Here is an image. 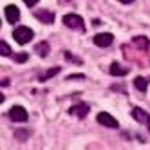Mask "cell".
<instances>
[{
    "mask_svg": "<svg viewBox=\"0 0 150 150\" xmlns=\"http://www.w3.org/2000/svg\"><path fill=\"white\" fill-rule=\"evenodd\" d=\"M33 36H35L33 29H31V27H27V25H20V27H16V29L13 31V38L18 42L20 45H25V44H29V42L33 40Z\"/></svg>",
    "mask_w": 150,
    "mask_h": 150,
    "instance_id": "6da1fadb",
    "label": "cell"
},
{
    "mask_svg": "<svg viewBox=\"0 0 150 150\" xmlns=\"http://www.w3.org/2000/svg\"><path fill=\"white\" fill-rule=\"evenodd\" d=\"M63 24H65L69 29H76V31H85V22L83 18L76 13H69L63 16Z\"/></svg>",
    "mask_w": 150,
    "mask_h": 150,
    "instance_id": "7a4b0ae2",
    "label": "cell"
},
{
    "mask_svg": "<svg viewBox=\"0 0 150 150\" xmlns=\"http://www.w3.org/2000/svg\"><path fill=\"white\" fill-rule=\"evenodd\" d=\"M7 116H9V120L15 121V123H25L27 117H29L27 110L24 109L22 105H15V107H11V109H9V112H7Z\"/></svg>",
    "mask_w": 150,
    "mask_h": 150,
    "instance_id": "3957f363",
    "label": "cell"
},
{
    "mask_svg": "<svg viewBox=\"0 0 150 150\" xmlns=\"http://www.w3.org/2000/svg\"><path fill=\"white\" fill-rule=\"evenodd\" d=\"M96 121H98L100 125H103V127H107V128H117L120 127L117 120L114 116H110L109 112H100L98 116H96Z\"/></svg>",
    "mask_w": 150,
    "mask_h": 150,
    "instance_id": "277c9868",
    "label": "cell"
},
{
    "mask_svg": "<svg viewBox=\"0 0 150 150\" xmlns=\"http://www.w3.org/2000/svg\"><path fill=\"white\" fill-rule=\"evenodd\" d=\"M130 114H132V117H134L137 123H141V125H145L146 128H150V114H148L146 110H143L141 107H134Z\"/></svg>",
    "mask_w": 150,
    "mask_h": 150,
    "instance_id": "5b68a950",
    "label": "cell"
},
{
    "mask_svg": "<svg viewBox=\"0 0 150 150\" xmlns=\"http://www.w3.org/2000/svg\"><path fill=\"white\" fill-rule=\"evenodd\" d=\"M92 42H94V45H98V47H109L114 42V35H110V33H98V35H94Z\"/></svg>",
    "mask_w": 150,
    "mask_h": 150,
    "instance_id": "8992f818",
    "label": "cell"
},
{
    "mask_svg": "<svg viewBox=\"0 0 150 150\" xmlns=\"http://www.w3.org/2000/svg\"><path fill=\"white\" fill-rule=\"evenodd\" d=\"M4 15H6V20H7L9 24H16L18 20H20V9L16 6H13V4H9L4 9Z\"/></svg>",
    "mask_w": 150,
    "mask_h": 150,
    "instance_id": "52a82bcc",
    "label": "cell"
},
{
    "mask_svg": "<svg viewBox=\"0 0 150 150\" xmlns=\"http://www.w3.org/2000/svg\"><path fill=\"white\" fill-rule=\"evenodd\" d=\"M89 110H91V107L87 103H76V105H72L71 109H69V114L80 117V120H83V117L89 114Z\"/></svg>",
    "mask_w": 150,
    "mask_h": 150,
    "instance_id": "ba28073f",
    "label": "cell"
},
{
    "mask_svg": "<svg viewBox=\"0 0 150 150\" xmlns=\"http://www.w3.org/2000/svg\"><path fill=\"white\" fill-rule=\"evenodd\" d=\"M35 18L40 20L42 24H52V22H54V13L47 11V9H40V11L35 13Z\"/></svg>",
    "mask_w": 150,
    "mask_h": 150,
    "instance_id": "9c48e42d",
    "label": "cell"
},
{
    "mask_svg": "<svg viewBox=\"0 0 150 150\" xmlns=\"http://www.w3.org/2000/svg\"><path fill=\"white\" fill-rule=\"evenodd\" d=\"M132 44H134L139 51L146 52V51H148V47H150V40H148L146 36H134V38H132Z\"/></svg>",
    "mask_w": 150,
    "mask_h": 150,
    "instance_id": "30bf717a",
    "label": "cell"
},
{
    "mask_svg": "<svg viewBox=\"0 0 150 150\" xmlns=\"http://www.w3.org/2000/svg\"><path fill=\"white\" fill-rule=\"evenodd\" d=\"M109 72L112 74V76H125V74H128V69H127V67H123L121 63H117V62H112V63H110Z\"/></svg>",
    "mask_w": 150,
    "mask_h": 150,
    "instance_id": "8fae6325",
    "label": "cell"
},
{
    "mask_svg": "<svg viewBox=\"0 0 150 150\" xmlns=\"http://www.w3.org/2000/svg\"><path fill=\"white\" fill-rule=\"evenodd\" d=\"M35 51H36L38 56L45 58V56L49 54V44H47V42H38V44L35 45Z\"/></svg>",
    "mask_w": 150,
    "mask_h": 150,
    "instance_id": "7c38bea8",
    "label": "cell"
},
{
    "mask_svg": "<svg viewBox=\"0 0 150 150\" xmlns=\"http://www.w3.org/2000/svg\"><path fill=\"white\" fill-rule=\"evenodd\" d=\"M134 87H136L139 92H145V91L148 89V80H146V78H143V76L134 78Z\"/></svg>",
    "mask_w": 150,
    "mask_h": 150,
    "instance_id": "4fadbf2b",
    "label": "cell"
},
{
    "mask_svg": "<svg viewBox=\"0 0 150 150\" xmlns=\"http://www.w3.org/2000/svg\"><path fill=\"white\" fill-rule=\"evenodd\" d=\"M58 72H60V67H52V69H49L45 74H42L38 80H40V81H47V80H51V78L54 76V74H58Z\"/></svg>",
    "mask_w": 150,
    "mask_h": 150,
    "instance_id": "5bb4252c",
    "label": "cell"
},
{
    "mask_svg": "<svg viewBox=\"0 0 150 150\" xmlns=\"http://www.w3.org/2000/svg\"><path fill=\"white\" fill-rule=\"evenodd\" d=\"M0 54L2 56H11V47L7 45V42H0Z\"/></svg>",
    "mask_w": 150,
    "mask_h": 150,
    "instance_id": "9a60e30c",
    "label": "cell"
},
{
    "mask_svg": "<svg viewBox=\"0 0 150 150\" xmlns=\"http://www.w3.org/2000/svg\"><path fill=\"white\" fill-rule=\"evenodd\" d=\"M15 136H16V139H20V141H25L29 137V130H16Z\"/></svg>",
    "mask_w": 150,
    "mask_h": 150,
    "instance_id": "2e32d148",
    "label": "cell"
},
{
    "mask_svg": "<svg viewBox=\"0 0 150 150\" xmlns=\"http://www.w3.org/2000/svg\"><path fill=\"white\" fill-rule=\"evenodd\" d=\"M27 54H25V52H20V54H15V62L16 63H24V62H27Z\"/></svg>",
    "mask_w": 150,
    "mask_h": 150,
    "instance_id": "e0dca14e",
    "label": "cell"
},
{
    "mask_svg": "<svg viewBox=\"0 0 150 150\" xmlns=\"http://www.w3.org/2000/svg\"><path fill=\"white\" fill-rule=\"evenodd\" d=\"M65 56H67L71 62H74V63H78V65H81V60H80V58H76V56H72L71 52H65Z\"/></svg>",
    "mask_w": 150,
    "mask_h": 150,
    "instance_id": "ac0fdd59",
    "label": "cell"
},
{
    "mask_svg": "<svg viewBox=\"0 0 150 150\" xmlns=\"http://www.w3.org/2000/svg\"><path fill=\"white\" fill-rule=\"evenodd\" d=\"M24 2H25V6H29V7H33V6H36V4L40 2V0H24Z\"/></svg>",
    "mask_w": 150,
    "mask_h": 150,
    "instance_id": "d6986e66",
    "label": "cell"
},
{
    "mask_svg": "<svg viewBox=\"0 0 150 150\" xmlns=\"http://www.w3.org/2000/svg\"><path fill=\"white\" fill-rule=\"evenodd\" d=\"M117 2H121V4H132L134 0H117Z\"/></svg>",
    "mask_w": 150,
    "mask_h": 150,
    "instance_id": "ffe728a7",
    "label": "cell"
}]
</instances>
